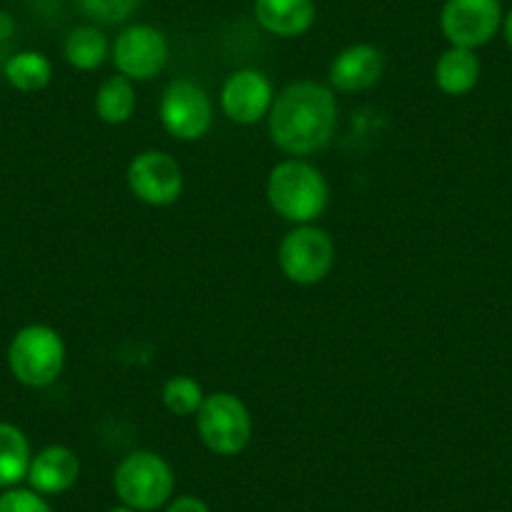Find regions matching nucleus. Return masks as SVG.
<instances>
[{
	"mask_svg": "<svg viewBox=\"0 0 512 512\" xmlns=\"http://www.w3.org/2000/svg\"><path fill=\"white\" fill-rule=\"evenodd\" d=\"M337 98L327 86L314 81H297L274 96L269 111V136L292 156H309L322 151L337 131Z\"/></svg>",
	"mask_w": 512,
	"mask_h": 512,
	"instance_id": "obj_1",
	"label": "nucleus"
},
{
	"mask_svg": "<svg viewBox=\"0 0 512 512\" xmlns=\"http://www.w3.org/2000/svg\"><path fill=\"white\" fill-rule=\"evenodd\" d=\"M269 206L292 224H312L329 204V184L317 166L289 159L272 169L267 179Z\"/></svg>",
	"mask_w": 512,
	"mask_h": 512,
	"instance_id": "obj_2",
	"label": "nucleus"
},
{
	"mask_svg": "<svg viewBox=\"0 0 512 512\" xmlns=\"http://www.w3.org/2000/svg\"><path fill=\"white\" fill-rule=\"evenodd\" d=\"M66 364V344L56 329L46 324L23 327L8 347V367L26 387H48L56 382Z\"/></svg>",
	"mask_w": 512,
	"mask_h": 512,
	"instance_id": "obj_3",
	"label": "nucleus"
},
{
	"mask_svg": "<svg viewBox=\"0 0 512 512\" xmlns=\"http://www.w3.org/2000/svg\"><path fill=\"white\" fill-rule=\"evenodd\" d=\"M113 487L126 507L151 512L169 502L174 492V470L156 452H131L113 472Z\"/></svg>",
	"mask_w": 512,
	"mask_h": 512,
	"instance_id": "obj_4",
	"label": "nucleus"
},
{
	"mask_svg": "<svg viewBox=\"0 0 512 512\" xmlns=\"http://www.w3.org/2000/svg\"><path fill=\"white\" fill-rule=\"evenodd\" d=\"M196 430L201 442L214 455L231 457L246 450L251 442V415L244 402L231 392H214L196 412Z\"/></svg>",
	"mask_w": 512,
	"mask_h": 512,
	"instance_id": "obj_5",
	"label": "nucleus"
},
{
	"mask_svg": "<svg viewBox=\"0 0 512 512\" xmlns=\"http://www.w3.org/2000/svg\"><path fill=\"white\" fill-rule=\"evenodd\" d=\"M279 267L284 277L302 287L324 282L334 267V241L324 229L299 224L279 244Z\"/></svg>",
	"mask_w": 512,
	"mask_h": 512,
	"instance_id": "obj_6",
	"label": "nucleus"
},
{
	"mask_svg": "<svg viewBox=\"0 0 512 512\" xmlns=\"http://www.w3.org/2000/svg\"><path fill=\"white\" fill-rule=\"evenodd\" d=\"M502 21L500 0H447L440 13L442 36L450 46L467 51L487 46L502 28Z\"/></svg>",
	"mask_w": 512,
	"mask_h": 512,
	"instance_id": "obj_7",
	"label": "nucleus"
},
{
	"mask_svg": "<svg viewBox=\"0 0 512 512\" xmlns=\"http://www.w3.org/2000/svg\"><path fill=\"white\" fill-rule=\"evenodd\" d=\"M111 58L116 63V71L128 81H151L164 71L169 61V41L164 31L156 26L134 23L116 36Z\"/></svg>",
	"mask_w": 512,
	"mask_h": 512,
	"instance_id": "obj_8",
	"label": "nucleus"
},
{
	"mask_svg": "<svg viewBox=\"0 0 512 512\" xmlns=\"http://www.w3.org/2000/svg\"><path fill=\"white\" fill-rule=\"evenodd\" d=\"M161 126L179 141H199L209 134L214 121V103L201 86L174 81L166 86L159 103Z\"/></svg>",
	"mask_w": 512,
	"mask_h": 512,
	"instance_id": "obj_9",
	"label": "nucleus"
},
{
	"mask_svg": "<svg viewBox=\"0 0 512 512\" xmlns=\"http://www.w3.org/2000/svg\"><path fill=\"white\" fill-rule=\"evenodd\" d=\"M126 181L131 194L149 206H171L184 191V174L174 156L144 151L128 164Z\"/></svg>",
	"mask_w": 512,
	"mask_h": 512,
	"instance_id": "obj_10",
	"label": "nucleus"
},
{
	"mask_svg": "<svg viewBox=\"0 0 512 512\" xmlns=\"http://www.w3.org/2000/svg\"><path fill=\"white\" fill-rule=\"evenodd\" d=\"M274 103V86L262 71L244 68L226 78L221 86V111L239 126H251L269 116Z\"/></svg>",
	"mask_w": 512,
	"mask_h": 512,
	"instance_id": "obj_11",
	"label": "nucleus"
},
{
	"mask_svg": "<svg viewBox=\"0 0 512 512\" xmlns=\"http://www.w3.org/2000/svg\"><path fill=\"white\" fill-rule=\"evenodd\" d=\"M384 73V56L369 43L344 48L329 66V83L342 93H359L377 86Z\"/></svg>",
	"mask_w": 512,
	"mask_h": 512,
	"instance_id": "obj_12",
	"label": "nucleus"
},
{
	"mask_svg": "<svg viewBox=\"0 0 512 512\" xmlns=\"http://www.w3.org/2000/svg\"><path fill=\"white\" fill-rule=\"evenodd\" d=\"M81 462L71 447L51 445L38 452L28 467V482L41 495H58L76 485Z\"/></svg>",
	"mask_w": 512,
	"mask_h": 512,
	"instance_id": "obj_13",
	"label": "nucleus"
},
{
	"mask_svg": "<svg viewBox=\"0 0 512 512\" xmlns=\"http://www.w3.org/2000/svg\"><path fill=\"white\" fill-rule=\"evenodd\" d=\"M254 18L267 33L299 38L317 21L314 0H254Z\"/></svg>",
	"mask_w": 512,
	"mask_h": 512,
	"instance_id": "obj_14",
	"label": "nucleus"
},
{
	"mask_svg": "<svg viewBox=\"0 0 512 512\" xmlns=\"http://www.w3.org/2000/svg\"><path fill=\"white\" fill-rule=\"evenodd\" d=\"M480 58L475 51L450 46L435 63V83L447 96H465L480 81Z\"/></svg>",
	"mask_w": 512,
	"mask_h": 512,
	"instance_id": "obj_15",
	"label": "nucleus"
},
{
	"mask_svg": "<svg viewBox=\"0 0 512 512\" xmlns=\"http://www.w3.org/2000/svg\"><path fill=\"white\" fill-rule=\"evenodd\" d=\"M31 445L16 425L0 422V487H13L28 477Z\"/></svg>",
	"mask_w": 512,
	"mask_h": 512,
	"instance_id": "obj_16",
	"label": "nucleus"
},
{
	"mask_svg": "<svg viewBox=\"0 0 512 512\" xmlns=\"http://www.w3.org/2000/svg\"><path fill=\"white\" fill-rule=\"evenodd\" d=\"M108 38L96 26L73 28L63 43V56L76 71H96L108 58Z\"/></svg>",
	"mask_w": 512,
	"mask_h": 512,
	"instance_id": "obj_17",
	"label": "nucleus"
},
{
	"mask_svg": "<svg viewBox=\"0 0 512 512\" xmlns=\"http://www.w3.org/2000/svg\"><path fill=\"white\" fill-rule=\"evenodd\" d=\"M136 111V91L134 81H128L126 76H111L101 83L96 93V113L103 123L111 126H121Z\"/></svg>",
	"mask_w": 512,
	"mask_h": 512,
	"instance_id": "obj_18",
	"label": "nucleus"
},
{
	"mask_svg": "<svg viewBox=\"0 0 512 512\" xmlns=\"http://www.w3.org/2000/svg\"><path fill=\"white\" fill-rule=\"evenodd\" d=\"M53 66L41 51H18L6 61V81L16 91L36 93L51 83Z\"/></svg>",
	"mask_w": 512,
	"mask_h": 512,
	"instance_id": "obj_19",
	"label": "nucleus"
},
{
	"mask_svg": "<svg viewBox=\"0 0 512 512\" xmlns=\"http://www.w3.org/2000/svg\"><path fill=\"white\" fill-rule=\"evenodd\" d=\"M161 400H164V407L171 412V415L191 417L201 410L206 395L204 390H201V384L196 382L194 377L179 374V377H171L169 382L164 384Z\"/></svg>",
	"mask_w": 512,
	"mask_h": 512,
	"instance_id": "obj_20",
	"label": "nucleus"
},
{
	"mask_svg": "<svg viewBox=\"0 0 512 512\" xmlns=\"http://www.w3.org/2000/svg\"><path fill=\"white\" fill-rule=\"evenodd\" d=\"M81 11L103 26H118L134 16L141 0H78Z\"/></svg>",
	"mask_w": 512,
	"mask_h": 512,
	"instance_id": "obj_21",
	"label": "nucleus"
},
{
	"mask_svg": "<svg viewBox=\"0 0 512 512\" xmlns=\"http://www.w3.org/2000/svg\"><path fill=\"white\" fill-rule=\"evenodd\" d=\"M0 512H51L36 490H6L0 495Z\"/></svg>",
	"mask_w": 512,
	"mask_h": 512,
	"instance_id": "obj_22",
	"label": "nucleus"
},
{
	"mask_svg": "<svg viewBox=\"0 0 512 512\" xmlns=\"http://www.w3.org/2000/svg\"><path fill=\"white\" fill-rule=\"evenodd\" d=\"M166 512H211V510L204 500H199V497L184 495V497H176Z\"/></svg>",
	"mask_w": 512,
	"mask_h": 512,
	"instance_id": "obj_23",
	"label": "nucleus"
},
{
	"mask_svg": "<svg viewBox=\"0 0 512 512\" xmlns=\"http://www.w3.org/2000/svg\"><path fill=\"white\" fill-rule=\"evenodd\" d=\"M502 33H505V41H507V46L512 48V11L507 13V16H505V21H502Z\"/></svg>",
	"mask_w": 512,
	"mask_h": 512,
	"instance_id": "obj_24",
	"label": "nucleus"
},
{
	"mask_svg": "<svg viewBox=\"0 0 512 512\" xmlns=\"http://www.w3.org/2000/svg\"><path fill=\"white\" fill-rule=\"evenodd\" d=\"M111 512H136V510H131V507H126V505H123V507H113Z\"/></svg>",
	"mask_w": 512,
	"mask_h": 512,
	"instance_id": "obj_25",
	"label": "nucleus"
}]
</instances>
